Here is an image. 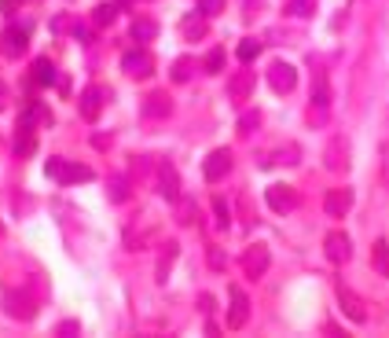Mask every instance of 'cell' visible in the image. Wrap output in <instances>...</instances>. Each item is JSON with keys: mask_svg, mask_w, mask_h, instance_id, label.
I'll return each instance as SVG.
<instances>
[{"mask_svg": "<svg viewBox=\"0 0 389 338\" xmlns=\"http://www.w3.org/2000/svg\"><path fill=\"white\" fill-rule=\"evenodd\" d=\"M194 221V206L191 202H180V224H191Z\"/></svg>", "mask_w": 389, "mask_h": 338, "instance_id": "obj_33", "label": "cell"}, {"mask_svg": "<svg viewBox=\"0 0 389 338\" xmlns=\"http://www.w3.org/2000/svg\"><path fill=\"white\" fill-rule=\"evenodd\" d=\"M323 209H327V217H345L353 209V187H331L323 195Z\"/></svg>", "mask_w": 389, "mask_h": 338, "instance_id": "obj_11", "label": "cell"}, {"mask_svg": "<svg viewBox=\"0 0 389 338\" xmlns=\"http://www.w3.org/2000/svg\"><path fill=\"white\" fill-rule=\"evenodd\" d=\"M15 4H18V0H4V11H8V8H15Z\"/></svg>", "mask_w": 389, "mask_h": 338, "instance_id": "obj_39", "label": "cell"}, {"mask_svg": "<svg viewBox=\"0 0 389 338\" xmlns=\"http://www.w3.org/2000/svg\"><path fill=\"white\" fill-rule=\"evenodd\" d=\"M338 298H341V309H345V316H349V320H356V324H363V320H367L363 302L356 298V294H353L349 287H338Z\"/></svg>", "mask_w": 389, "mask_h": 338, "instance_id": "obj_18", "label": "cell"}, {"mask_svg": "<svg viewBox=\"0 0 389 338\" xmlns=\"http://www.w3.org/2000/svg\"><path fill=\"white\" fill-rule=\"evenodd\" d=\"M253 84H257L253 70H235V77L228 81V96H231V99H246V96L253 92Z\"/></svg>", "mask_w": 389, "mask_h": 338, "instance_id": "obj_16", "label": "cell"}, {"mask_svg": "<svg viewBox=\"0 0 389 338\" xmlns=\"http://www.w3.org/2000/svg\"><path fill=\"white\" fill-rule=\"evenodd\" d=\"M297 158H301V147H297V143H287V147H279V158H261V165H275V162L294 165Z\"/></svg>", "mask_w": 389, "mask_h": 338, "instance_id": "obj_24", "label": "cell"}, {"mask_svg": "<svg viewBox=\"0 0 389 338\" xmlns=\"http://www.w3.org/2000/svg\"><path fill=\"white\" fill-rule=\"evenodd\" d=\"M257 125H261V114H257V111H246V114L239 118V133H243V136H250V133L257 129Z\"/></svg>", "mask_w": 389, "mask_h": 338, "instance_id": "obj_29", "label": "cell"}, {"mask_svg": "<svg viewBox=\"0 0 389 338\" xmlns=\"http://www.w3.org/2000/svg\"><path fill=\"white\" fill-rule=\"evenodd\" d=\"M239 265H243V272H246L250 280H261L265 272H268V265H272V254H268V246H265V243H250V246L243 250Z\"/></svg>", "mask_w": 389, "mask_h": 338, "instance_id": "obj_2", "label": "cell"}, {"mask_svg": "<svg viewBox=\"0 0 389 338\" xmlns=\"http://www.w3.org/2000/svg\"><path fill=\"white\" fill-rule=\"evenodd\" d=\"M158 37V23L155 18H136L133 23V40H155Z\"/></svg>", "mask_w": 389, "mask_h": 338, "instance_id": "obj_23", "label": "cell"}, {"mask_svg": "<svg viewBox=\"0 0 389 338\" xmlns=\"http://www.w3.org/2000/svg\"><path fill=\"white\" fill-rule=\"evenodd\" d=\"M265 77H268V84L279 96H287V92L297 89V70L290 67V62H272V67L265 70Z\"/></svg>", "mask_w": 389, "mask_h": 338, "instance_id": "obj_7", "label": "cell"}, {"mask_svg": "<svg viewBox=\"0 0 389 338\" xmlns=\"http://www.w3.org/2000/svg\"><path fill=\"white\" fill-rule=\"evenodd\" d=\"M257 4H261V0H246V11H243V15H246V18H257Z\"/></svg>", "mask_w": 389, "mask_h": 338, "instance_id": "obj_37", "label": "cell"}, {"mask_svg": "<svg viewBox=\"0 0 389 338\" xmlns=\"http://www.w3.org/2000/svg\"><path fill=\"white\" fill-rule=\"evenodd\" d=\"M224 4H228V0H199V11H202L206 18H213V15L224 11Z\"/></svg>", "mask_w": 389, "mask_h": 338, "instance_id": "obj_32", "label": "cell"}, {"mask_svg": "<svg viewBox=\"0 0 389 338\" xmlns=\"http://www.w3.org/2000/svg\"><path fill=\"white\" fill-rule=\"evenodd\" d=\"M172 114V99L165 92H150L143 99V118H169Z\"/></svg>", "mask_w": 389, "mask_h": 338, "instance_id": "obj_17", "label": "cell"}, {"mask_svg": "<svg viewBox=\"0 0 389 338\" xmlns=\"http://www.w3.org/2000/svg\"><path fill=\"white\" fill-rule=\"evenodd\" d=\"M114 18H118V4H99V8L92 11V23H96V26H111Z\"/></svg>", "mask_w": 389, "mask_h": 338, "instance_id": "obj_26", "label": "cell"}, {"mask_svg": "<svg viewBox=\"0 0 389 338\" xmlns=\"http://www.w3.org/2000/svg\"><path fill=\"white\" fill-rule=\"evenodd\" d=\"M180 33L184 40H206V15L202 11H191L180 18Z\"/></svg>", "mask_w": 389, "mask_h": 338, "instance_id": "obj_15", "label": "cell"}, {"mask_svg": "<svg viewBox=\"0 0 389 338\" xmlns=\"http://www.w3.org/2000/svg\"><path fill=\"white\" fill-rule=\"evenodd\" d=\"M158 192H162V199H169V202L180 199V173H177V165H172L169 158L158 162Z\"/></svg>", "mask_w": 389, "mask_h": 338, "instance_id": "obj_9", "label": "cell"}, {"mask_svg": "<svg viewBox=\"0 0 389 338\" xmlns=\"http://www.w3.org/2000/svg\"><path fill=\"white\" fill-rule=\"evenodd\" d=\"M206 74H221L224 70V48H209V55H206Z\"/></svg>", "mask_w": 389, "mask_h": 338, "instance_id": "obj_27", "label": "cell"}, {"mask_svg": "<svg viewBox=\"0 0 389 338\" xmlns=\"http://www.w3.org/2000/svg\"><path fill=\"white\" fill-rule=\"evenodd\" d=\"M4 103H8V89L0 84V111H4Z\"/></svg>", "mask_w": 389, "mask_h": 338, "instance_id": "obj_38", "label": "cell"}, {"mask_svg": "<svg viewBox=\"0 0 389 338\" xmlns=\"http://www.w3.org/2000/svg\"><path fill=\"white\" fill-rule=\"evenodd\" d=\"M349 158H353L349 140H345L341 133H338V136H331V140H327V147H323V165H327L331 173H345V169H349Z\"/></svg>", "mask_w": 389, "mask_h": 338, "instance_id": "obj_3", "label": "cell"}, {"mask_svg": "<svg viewBox=\"0 0 389 338\" xmlns=\"http://www.w3.org/2000/svg\"><path fill=\"white\" fill-rule=\"evenodd\" d=\"M265 202H268V209H275V214H290V209L297 206V195H294L290 184H272L265 192Z\"/></svg>", "mask_w": 389, "mask_h": 338, "instance_id": "obj_10", "label": "cell"}, {"mask_svg": "<svg viewBox=\"0 0 389 338\" xmlns=\"http://www.w3.org/2000/svg\"><path fill=\"white\" fill-rule=\"evenodd\" d=\"M150 67H155V59H150V52H143V48L121 55V70H125L128 77H147Z\"/></svg>", "mask_w": 389, "mask_h": 338, "instance_id": "obj_12", "label": "cell"}, {"mask_svg": "<svg viewBox=\"0 0 389 338\" xmlns=\"http://www.w3.org/2000/svg\"><path fill=\"white\" fill-rule=\"evenodd\" d=\"M4 309H8V316H15V320H30V316L37 312V305L26 298V294H18V290L4 294Z\"/></svg>", "mask_w": 389, "mask_h": 338, "instance_id": "obj_14", "label": "cell"}, {"mask_svg": "<svg viewBox=\"0 0 389 338\" xmlns=\"http://www.w3.org/2000/svg\"><path fill=\"white\" fill-rule=\"evenodd\" d=\"M375 265H385V243H375Z\"/></svg>", "mask_w": 389, "mask_h": 338, "instance_id": "obj_35", "label": "cell"}, {"mask_svg": "<svg viewBox=\"0 0 389 338\" xmlns=\"http://www.w3.org/2000/svg\"><path fill=\"white\" fill-rule=\"evenodd\" d=\"M246 320H250V298L243 287H231L228 290V327L239 331V327H246Z\"/></svg>", "mask_w": 389, "mask_h": 338, "instance_id": "obj_4", "label": "cell"}, {"mask_svg": "<svg viewBox=\"0 0 389 338\" xmlns=\"http://www.w3.org/2000/svg\"><path fill=\"white\" fill-rule=\"evenodd\" d=\"M30 48V30L26 26H8L4 33H0V52H4L8 59H23Z\"/></svg>", "mask_w": 389, "mask_h": 338, "instance_id": "obj_5", "label": "cell"}, {"mask_svg": "<svg viewBox=\"0 0 389 338\" xmlns=\"http://www.w3.org/2000/svg\"><path fill=\"white\" fill-rule=\"evenodd\" d=\"M33 147H37L33 125H30V118H23V125H18V136H15V155H18V158H26Z\"/></svg>", "mask_w": 389, "mask_h": 338, "instance_id": "obj_19", "label": "cell"}, {"mask_svg": "<svg viewBox=\"0 0 389 338\" xmlns=\"http://www.w3.org/2000/svg\"><path fill=\"white\" fill-rule=\"evenodd\" d=\"M106 195H111L114 202H125L128 199V180L125 177H111L106 180Z\"/></svg>", "mask_w": 389, "mask_h": 338, "instance_id": "obj_25", "label": "cell"}, {"mask_svg": "<svg viewBox=\"0 0 389 338\" xmlns=\"http://www.w3.org/2000/svg\"><path fill=\"white\" fill-rule=\"evenodd\" d=\"M106 96H111V92H106L103 84H96V89L84 92V96H81V103H77V107H81V118L96 121V118H99V111H103V103H106Z\"/></svg>", "mask_w": 389, "mask_h": 338, "instance_id": "obj_13", "label": "cell"}, {"mask_svg": "<svg viewBox=\"0 0 389 338\" xmlns=\"http://www.w3.org/2000/svg\"><path fill=\"white\" fill-rule=\"evenodd\" d=\"M209 265H213V268H224V254H221L217 246H209Z\"/></svg>", "mask_w": 389, "mask_h": 338, "instance_id": "obj_34", "label": "cell"}, {"mask_svg": "<svg viewBox=\"0 0 389 338\" xmlns=\"http://www.w3.org/2000/svg\"><path fill=\"white\" fill-rule=\"evenodd\" d=\"M172 261H177V243H165V246H162V254H158V265H155V280H158V283H165V280H169Z\"/></svg>", "mask_w": 389, "mask_h": 338, "instance_id": "obj_20", "label": "cell"}, {"mask_svg": "<svg viewBox=\"0 0 389 338\" xmlns=\"http://www.w3.org/2000/svg\"><path fill=\"white\" fill-rule=\"evenodd\" d=\"M194 67H199V62H194L191 55H180L177 62H172V70H169V77L177 81V84H184V81H191V77H194Z\"/></svg>", "mask_w": 389, "mask_h": 338, "instance_id": "obj_21", "label": "cell"}, {"mask_svg": "<svg viewBox=\"0 0 389 338\" xmlns=\"http://www.w3.org/2000/svg\"><path fill=\"white\" fill-rule=\"evenodd\" d=\"M213 217H217V228H228L231 217H228V202L224 199H213Z\"/></svg>", "mask_w": 389, "mask_h": 338, "instance_id": "obj_31", "label": "cell"}, {"mask_svg": "<svg viewBox=\"0 0 389 338\" xmlns=\"http://www.w3.org/2000/svg\"><path fill=\"white\" fill-rule=\"evenodd\" d=\"M45 173L52 180H59V184H84V180H92V169L81 165V162H70V158H48Z\"/></svg>", "mask_w": 389, "mask_h": 338, "instance_id": "obj_1", "label": "cell"}, {"mask_svg": "<svg viewBox=\"0 0 389 338\" xmlns=\"http://www.w3.org/2000/svg\"><path fill=\"white\" fill-rule=\"evenodd\" d=\"M257 55H261V40H243L239 45V59L243 62H253Z\"/></svg>", "mask_w": 389, "mask_h": 338, "instance_id": "obj_28", "label": "cell"}, {"mask_svg": "<svg viewBox=\"0 0 389 338\" xmlns=\"http://www.w3.org/2000/svg\"><path fill=\"white\" fill-rule=\"evenodd\" d=\"M199 309H202V312H206V316H209V312H213V298H209V294H202V298H199Z\"/></svg>", "mask_w": 389, "mask_h": 338, "instance_id": "obj_36", "label": "cell"}, {"mask_svg": "<svg viewBox=\"0 0 389 338\" xmlns=\"http://www.w3.org/2000/svg\"><path fill=\"white\" fill-rule=\"evenodd\" d=\"M323 254H327L331 265H345L353 258V239L345 236V231H331V236L323 239Z\"/></svg>", "mask_w": 389, "mask_h": 338, "instance_id": "obj_8", "label": "cell"}, {"mask_svg": "<svg viewBox=\"0 0 389 338\" xmlns=\"http://www.w3.org/2000/svg\"><path fill=\"white\" fill-rule=\"evenodd\" d=\"M231 151L228 147H217L213 155H206V162H202V177L209 180V184H217V180H224L228 173H231Z\"/></svg>", "mask_w": 389, "mask_h": 338, "instance_id": "obj_6", "label": "cell"}, {"mask_svg": "<svg viewBox=\"0 0 389 338\" xmlns=\"http://www.w3.org/2000/svg\"><path fill=\"white\" fill-rule=\"evenodd\" d=\"M316 11V0H290V15H297V18H309Z\"/></svg>", "mask_w": 389, "mask_h": 338, "instance_id": "obj_30", "label": "cell"}, {"mask_svg": "<svg viewBox=\"0 0 389 338\" xmlns=\"http://www.w3.org/2000/svg\"><path fill=\"white\" fill-rule=\"evenodd\" d=\"M33 84H55V67H52V59L40 55L33 62Z\"/></svg>", "mask_w": 389, "mask_h": 338, "instance_id": "obj_22", "label": "cell"}]
</instances>
